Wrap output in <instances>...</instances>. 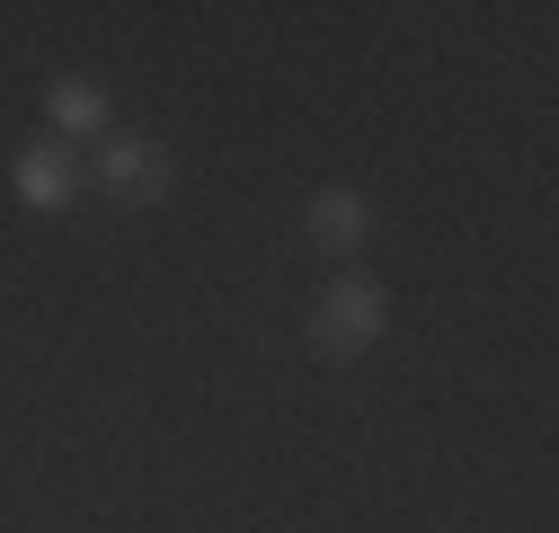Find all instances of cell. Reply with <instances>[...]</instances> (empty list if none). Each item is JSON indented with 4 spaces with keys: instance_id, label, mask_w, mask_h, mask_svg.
I'll list each match as a JSON object with an SVG mask.
<instances>
[{
    "instance_id": "cell-3",
    "label": "cell",
    "mask_w": 559,
    "mask_h": 533,
    "mask_svg": "<svg viewBox=\"0 0 559 533\" xmlns=\"http://www.w3.org/2000/svg\"><path fill=\"white\" fill-rule=\"evenodd\" d=\"M90 178L116 196V205H152V196L169 187V152H160V143H116V152H107Z\"/></svg>"
},
{
    "instance_id": "cell-4",
    "label": "cell",
    "mask_w": 559,
    "mask_h": 533,
    "mask_svg": "<svg viewBox=\"0 0 559 533\" xmlns=\"http://www.w3.org/2000/svg\"><path fill=\"white\" fill-rule=\"evenodd\" d=\"M365 232H373L365 187H320V196H311V240H320V249H365Z\"/></svg>"
},
{
    "instance_id": "cell-1",
    "label": "cell",
    "mask_w": 559,
    "mask_h": 533,
    "mask_svg": "<svg viewBox=\"0 0 559 533\" xmlns=\"http://www.w3.org/2000/svg\"><path fill=\"white\" fill-rule=\"evenodd\" d=\"M373 339H382V294L365 276H346V285H329L311 303V347L320 356H365Z\"/></svg>"
},
{
    "instance_id": "cell-5",
    "label": "cell",
    "mask_w": 559,
    "mask_h": 533,
    "mask_svg": "<svg viewBox=\"0 0 559 533\" xmlns=\"http://www.w3.org/2000/svg\"><path fill=\"white\" fill-rule=\"evenodd\" d=\"M53 125L62 133H98L107 125V90L98 81H53Z\"/></svg>"
},
{
    "instance_id": "cell-2",
    "label": "cell",
    "mask_w": 559,
    "mask_h": 533,
    "mask_svg": "<svg viewBox=\"0 0 559 533\" xmlns=\"http://www.w3.org/2000/svg\"><path fill=\"white\" fill-rule=\"evenodd\" d=\"M10 187H19V205L53 214V205H72V196H81V161L62 152V143H27V152L10 161Z\"/></svg>"
}]
</instances>
